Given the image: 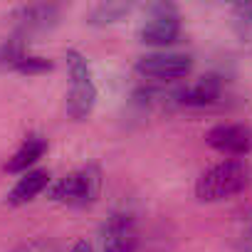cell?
Segmentation results:
<instances>
[{
  "instance_id": "9",
  "label": "cell",
  "mask_w": 252,
  "mask_h": 252,
  "mask_svg": "<svg viewBox=\"0 0 252 252\" xmlns=\"http://www.w3.org/2000/svg\"><path fill=\"white\" fill-rule=\"evenodd\" d=\"M220 96H222V79L215 77V74L200 77L195 84L173 92V101H176L178 106H195V109L210 106V104H215Z\"/></svg>"
},
{
  "instance_id": "8",
  "label": "cell",
  "mask_w": 252,
  "mask_h": 252,
  "mask_svg": "<svg viewBox=\"0 0 252 252\" xmlns=\"http://www.w3.org/2000/svg\"><path fill=\"white\" fill-rule=\"evenodd\" d=\"M205 144L222 156H247L252 154V126L218 124L205 134Z\"/></svg>"
},
{
  "instance_id": "6",
  "label": "cell",
  "mask_w": 252,
  "mask_h": 252,
  "mask_svg": "<svg viewBox=\"0 0 252 252\" xmlns=\"http://www.w3.org/2000/svg\"><path fill=\"white\" fill-rule=\"evenodd\" d=\"M136 74L144 79H156V82H173L186 77L193 69V57L183 52H149L141 55L134 64Z\"/></svg>"
},
{
  "instance_id": "16",
  "label": "cell",
  "mask_w": 252,
  "mask_h": 252,
  "mask_svg": "<svg viewBox=\"0 0 252 252\" xmlns=\"http://www.w3.org/2000/svg\"><path fill=\"white\" fill-rule=\"evenodd\" d=\"M10 252H60L57 242L47 240V237H35V240H28V242H20L15 250Z\"/></svg>"
},
{
  "instance_id": "14",
  "label": "cell",
  "mask_w": 252,
  "mask_h": 252,
  "mask_svg": "<svg viewBox=\"0 0 252 252\" xmlns=\"http://www.w3.org/2000/svg\"><path fill=\"white\" fill-rule=\"evenodd\" d=\"M55 64H52V60H47V57H37V55H25V57H20L15 64H13V69L10 72H18V74H28V77H32V74H45V72H50Z\"/></svg>"
},
{
  "instance_id": "5",
  "label": "cell",
  "mask_w": 252,
  "mask_h": 252,
  "mask_svg": "<svg viewBox=\"0 0 252 252\" xmlns=\"http://www.w3.org/2000/svg\"><path fill=\"white\" fill-rule=\"evenodd\" d=\"M60 20H62V8L55 3H30L8 13V25L13 28V35L23 40L55 30Z\"/></svg>"
},
{
  "instance_id": "7",
  "label": "cell",
  "mask_w": 252,
  "mask_h": 252,
  "mask_svg": "<svg viewBox=\"0 0 252 252\" xmlns=\"http://www.w3.org/2000/svg\"><path fill=\"white\" fill-rule=\"evenodd\" d=\"M136 247H139L136 218L126 210L111 213L101 227V252H136Z\"/></svg>"
},
{
  "instance_id": "15",
  "label": "cell",
  "mask_w": 252,
  "mask_h": 252,
  "mask_svg": "<svg viewBox=\"0 0 252 252\" xmlns=\"http://www.w3.org/2000/svg\"><path fill=\"white\" fill-rule=\"evenodd\" d=\"M232 20H235V32L242 40H252V0L232 5Z\"/></svg>"
},
{
  "instance_id": "4",
  "label": "cell",
  "mask_w": 252,
  "mask_h": 252,
  "mask_svg": "<svg viewBox=\"0 0 252 252\" xmlns=\"http://www.w3.org/2000/svg\"><path fill=\"white\" fill-rule=\"evenodd\" d=\"M146 20L141 23L136 37L149 47H168L181 37V13L173 3H149L144 8Z\"/></svg>"
},
{
  "instance_id": "13",
  "label": "cell",
  "mask_w": 252,
  "mask_h": 252,
  "mask_svg": "<svg viewBox=\"0 0 252 252\" xmlns=\"http://www.w3.org/2000/svg\"><path fill=\"white\" fill-rule=\"evenodd\" d=\"M28 55V40L23 37H10L0 42V69H13V64Z\"/></svg>"
},
{
  "instance_id": "17",
  "label": "cell",
  "mask_w": 252,
  "mask_h": 252,
  "mask_svg": "<svg viewBox=\"0 0 252 252\" xmlns=\"http://www.w3.org/2000/svg\"><path fill=\"white\" fill-rule=\"evenodd\" d=\"M69 252H94V247L87 242V240H79V242H74L72 245V250Z\"/></svg>"
},
{
  "instance_id": "1",
  "label": "cell",
  "mask_w": 252,
  "mask_h": 252,
  "mask_svg": "<svg viewBox=\"0 0 252 252\" xmlns=\"http://www.w3.org/2000/svg\"><path fill=\"white\" fill-rule=\"evenodd\" d=\"M252 183L250 163L240 158H227L213 168H208L195 183V198L200 203H218L247 190Z\"/></svg>"
},
{
  "instance_id": "12",
  "label": "cell",
  "mask_w": 252,
  "mask_h": 252,
  "mask_svg": "<svg viewBox=\"0 0 252 252\" xmlns=\"http://www.w3.org/2000/svg\"><path fill=\"white\" fill-rule=\"evenodd\" d=\"M131 10H134V3H99L87 13V25L106 28V25L121 23Z\"/></svg>"
},
{
  "instance_id": "2",
  "label": "cell",
  "mask_w": 252,
  "mask_h": 252,
  "mask_svg": "<svg viewBox=\"0 0 252 252\" xmlns=\"http://www.w3.org/2000/svg\"><path fill=\"white\" fill-rule=\"evenodd\" d=\"M69 69V94H67V114L74 121H84L96 106V82L87 57L79 50H67L64 55Z\"/></svg>"
},
{
  "instance_id": "10",
  "label": "cell",
  "mask_w": 252,
  "mask_h": 252,
  "mask_svg": "<svg viewBox=\"0 0 252 252\" xmlns=\"http://www.w3.org/2000/svg\"><path fill=\"white\" fill-rule=\"evenodd\" d=\"M47 139L42 134H28L25 141L20 144V149L8 158L5 163V171L8 173H28L32 171V166L47 154Z\"/></svg>"
},
{
  "instance_id": "11",
  "label": "cell",
  "mask_w": 252,
  "mask_h": 252,
  "mask_svg": "<svg viewBox=\"0 0 252 252\" xmlns=\"http://www.w3.org/2000/svg\"><path fill=\"white\" fill-rule=\"evenodd\" d=\"M47 186H50V171L47 168H32V171L20 176V181L13 186V190L5 195V203L13 205V208L25 205V203L35 200Z\"/></svg>"
},
{
  "instance_id": "3",
  "label": "cell",
  "mask_w": 252,
  "mask_h": 252,
  "mask_svg": "<svg viewBox=\"0 0 252 252\" xmlns=\"http://www.w3.org/2000/svg\"><path fill=\"white\" fill-rule=\"evenodd\" d=\"M99 190H101V168L96 163H89L52 183L50 198L67 208H89L96 203Z\"/></svg>"
}]
</instances>
